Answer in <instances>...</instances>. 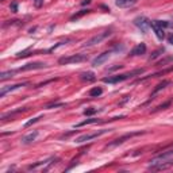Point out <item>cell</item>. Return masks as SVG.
I'll return each instance as SVG.
<instances>
[{
    "label": "cell",
    "instance_id": "1",
    "mask_svg": "<svg viewBox=\"0 0 173 173\" xmlns=\"http://www.w3.org/2000/svg\"><path fill=\"white\" fill-rule=\"evenodd\" d=\"M173 166V149L166 150L164 153L158 154L154 158L150 160L149 169L152 170H165Z\"/></svg>",
    "mask_w": 173,
    "mask_h": 173
},
{
    "label": "cell",
    "instance_id": "2",
    "mask_svg": "<svg viewBox=\"0 0 173 173\" xmlns=\"http://www.w3.org/2000/svg\"><path fill=\"white\" fill-rule=\"evenodd\" d=\"M145 72L143 68L141 69H134L131 72H127V73H123V75H116V76H108V77H104L103 79V83L106 84H116V83H122L127 79H131L134 76H138V75H142Z\"/></svg>",
    "mask_w": 173,
    "mask_h": 173
},
{
    "label": "cell",
    "instance_id": "3",
    "mask_svg": "<svg viewBox=\"0 0 173 173\" xmlns=\"http://www.w3.org/2000/svg\"><path fill=\"white\" fill-rule=\"evenodd\" d=\"M111 34H112L111 30H106V31H103V33H99V34H96V35H93L92 38H89V39L86 41V42L84 43V47H91V46L98 45V43H102L103 41L106 39V38H108Z\"/></svg>",
    "mask_w": 173,
    "mask_h": 173
},
{
    "label": "cell",
    "instance_id": "4",
    "mask_svg": "<svg viewBox=\"0 0 173 173\" xmlns=\"http://www.w3.org/2000/svg\"><path fill=\"white\" fill-rule=\"evenodd\" d=\"M108 131H111V130H99V131H95V133L83 134V135L76 138L75 142L76 143H83V142H86V141H92L95 138H99V137H102V135H104V134H107Z\"/></svg>",
    "mask_w": 173,
    "mask_h": 173
},
{
    "label": "cell",
    "instance_id": "5",
    "mask_svg": "<svg viewBox=\"0 0 173 173\" xmlns=\"http://www.w3.org/2000/svg\"><path fill=\"white\" fill-rule=\"evenodd\" d=\"M57 158L54 157H50L47 158V160H45V161H39V162H35V164H33V165H30L27 168L28 170H47V168L53 164V161H55Z\"/></svg>",
    "mask_w": 173,
    "mask_h": 173
},
{
    "label": "cell",
    "instance_id": "6",
    "mask_svg": "<svg viewBox=\"0 0 173 173\" xmlns=\"http://www.w3.org/2000/svg\"><path fill=\"white\" fill-rule=\"evenodd\" d=\"M86 60V55L84 54H73V55H69V57H62V58L58 60V64L61 65H68V64H76V62H81Z\"/></svg>",
    "mask_w": 173,
    "mask_h": 173
},
{
    "label": "cell",
    "instance_id": "7",
    "mask_svg": "<svg viewBox=\"0 0 173 173\" xmlns=\"http://www.w3.org/2000/svg\"><path fill=\"white\" fill-rule=\"evenodd\" d=\"M133 22H134V24H135V26H137V27L139 28L142 33H143V34L147 33V28L150 27V23H152V22L146 18V16H138V18H135Z\"/></svg>",
    "mask_w": 173,
    "mask_h": 173
},
{
    "label": "cell",
    "instance_id": "8",
    "mask_svg": "<svg viewBox=\"0 0 173 173\" xmlns=\"http://www.w3.org/2000/svg\"><path fill=\"white\" fill-rule=\"evenodd\" d=\"M141 131H137V133H129V134H125L123 137L118 138V139H115V141L110 142L108 145H107V147H114V146H118V145H122L123 142H126L127 139H130V138H133V137H137V135H141Z\"/></svg>",
    "mask_w": 173,
    "mask_h": 173
},
{
    "label": "cell",
    "instance_id": "9",
    "mask_svg": "<svg viewBox=\"0 0 173 173\" xmlns=\"http://www.w3.org/2000/svg\"><path fill=\"white\" fill-rule=\"evenodd\" d=\"M47 65L45 62H30V64H26L24 66L19 68L16 72H27V71H35V69H43L46 68Z\"/></svg>",
    "mask_w": 173,
    "mask_h": 173
},
{
    "label": "cell",
    "instance_id": "10",
    "mask_svg": "<svg viewBox=\"0 0 173 173\" xmlns=\"http://www.w3.org/2000/svg\"><path fill=\"white\" fill-rule=\"evenodd\" d=\"M111 53H112V50H108V51H104V53H102V54H99L96 58L92 60V66H99V65H102V64H104L107 61V60L110 58Z\"/></svg>",
    "mask_w": 173,
    "mask_h": 173
},
{
    "label": "cell",
    "instance_id": "11",
    "mask_svg": "<svg viewBox=\"0 0 173 173\" xmlns=\"http://www.w3.org/2000/svg\"><path fill=\"white\" fill-rule=\"evenodd\" d=\"M27 85V83H19V84H14V85H7V86H1V91H0V98H4L8 92H12L15 89H19L20 86Z\"/></svg>",
    "mask_w": 173,
    "mask_h": 173
},
{
    "label": "cell",
    "instance_id": "12",
    "mask_svg": "<svg viewBox=\"0 0 173 173\" xmlns=\"http://www.w3.org/2000/svg\"><path fill=\"white\" fill-rule=\"evenodd\" d=\"M37 137H38V131H31V133L26 134L24 137H22V139H20V142L23 143V145H28V143H31V142H34L37 139Z\"/></svg>",
    "mask_w": 173,
    "mask_h": 173
},
{
    "label": "cell",
    "instance_id": "13",
    "mask_svg": "<svg viewBox=\"0 0 173 173\" xmlns=\"http://www.w3.org/2000/svg\"><path fill=\"white\" fill-rule=\"evenodd\" d=\"M146 45L145 43H138L137 46L134 47L133 50H131V53H130V55H133V57H135V55H142L146 53Z\"/></svg>",
    "mask_w": 173,
    "mask_h": 173
},
{
    "label": "cell",
    "instance_id": "14",
    "mask_svg": "<svg viewBox=\"0 0 173 173\" xmlns=\"http://www.w3.org/2000/svg\"><path fill=\"white\" fill-rule=\"evenodd\" d=\"M138 0H115V4L116 7L119 8H129V7H133L137 4Z\"/></svg>",
    "mask_w": 173,
    "mask_h": 173
},
{
    "label": "cell",
    "instance_id": "15",
    "mask_svg": "<svg viewBox=\"0 0 173 173\" xmlns=\"http://www.w3.org/2000/svg\"><path fill=\"white\" fill-rule=\"evenodd\" d=\"M150 27H152V28L154 30V33H156V35H157V38H158L160 41H162L164 38H165V33H164V30H162L161 27H158L157 24H154L153 22H152V23H150Z\"/></svg>",
    "mask_w": 173,
    "mask_h": 173
},
{
    "label": "cell",
    "instance_id": "16",
    "mask_svg": "<svg viewBox=\"0 0 173 173\" xmlns=\"http://www.w3.org/2000/svg\"><path fill=\"white\" fill-rule=\"evenodd\" d=\"M80 79L83 81H86V83H91V81H95L96 80V76H95L93 72H84L80 75Z\"/></svg>",
    "mask_w": 173,
    "mask_h": 173
},
{
    "label": "cell",
    "instance_id": "17",
    "mask_svg": "<svg viewBox=\"0 0 173 173\" xmlns=\"http://www.w3.org/2000/svg\"><path fill=\"white\" fill-rule=\"evenodd\" d=\"M169 84H170V81H169V80H164L162 83H160L157 86H156V88H154L153 93H152V96H150V98H153V96H156V95H157L158 92H160V91H161V89H164V88H166V86L169 85Z\"/></svg>",
    "mask_w": 173,
    "mask_h": 173
},
{
    "label": "cell",
    "instance_id": "18",
    "mask_svg": "<svg viewBox=\"0 0 173 173\" xmlns=\"http://www.w3.org/2000/svg\"><path fill=\"white\" fill-rule=\"evenodd\" d=\"M92 123H102V120H99V119H95V118H92V119H85V120H83V122L77 123L75 127H83V126H85V125H92Z\"/></svg>",
    "mask_w": 173,
    "mask_h": 173
},
{
    "label": "cell",
    "instance_id": "19",
    "mask_svg": "<svg viewBox=\"0 0 173 173\" xmlns=\"http://www.w3.org/2000/svg\"><path fill=\"white\" fill-rule=\"evenodd\" d=\"M23 111H26V108H19V110L10 111V112H7V114H3V115H1V120H6L7 118H11V116H14V115H16V114H19V112H23Z\"/></svg>",
    "mask_w": 173,
    "mask_h": 173
},
{
    "label": "cell",
    "instance_id": "20",
    "mask_svg": "<svg viewBox=\"0 0 173 173\" xmlns=\"http://www.w3.org/2000/svg\"><path fill=\"white\" fill-rule=\"evenodd\" d=\"M102 93H103V89L100 88V86H95V88H92V89L89 91L91 98H98V96H100Z\"/></svg>",
    "mask_w": 173,
    "mask_h": 173
},
{
    "label": "cell",
    "instance_id": "21",
    "mask_svg": "<svg viewBox=\"0 0 173 173\" xmlns=\"http://www.w3.org/2000/svg\"><path fill=\"white\" fill-rule=\"evenodd\" d=\"M16 71H7V72H3L1 75H0V80L1 81H4V80H7L10 79V77H12L14 76V73H15Z\"/></svg>",
    "mask_w": 173,
    "mask_h": 173
},
{
    "label": "cell",
    "instance_id": "22",
    "mask_svg": "<svg viewBox=\"0 0 173 173\" xmlns=\"http://www.w3.org/2000/svg\"><path fill=\"white\" fill-rule=\"evenodd\" d=\"M91 10H81L80 12H77V14H75L73 16H71V20H75V19H79V18H81L83 15H85V14H89Z\"/></svg>",
    "mask_w": 173,
    "mask_h": 173
},
{
    "label": "cell",
    "instance_id": "23",
    "mask_svg": "<svg viewBox=\"0 0 173 173\" xmlns=\"http://www.w3.org/2000/svg\"><path fill=\"white\" fill-rule=\"evenodd\" d=\"M153 23L157 24L158 27H161L162 30H164V28H166V27H169V22H166V20H154Z\"/></svg>",
    "mask_w": 173,
    "mask_h": 173
},
{
    "label": "cell",
    "instance_id": "24",
    "mask_svg": "<svg viewBox=\"0 0 173 173\" xmlns=\"http://www.w3.org/2000/svg\"><path fill=\"white\" fill-rule=\"evenodd\" d=\"M164 51H165L164 49H158V50H156V51L153 53V54L150 55V58H149V60H150V61H152V60H156V58L158 57V55H161V53H164Z\"/></svg>",
    "mask_w": 173,
    "mask_h": 173
},
{
    "label": "cell",
    "instance_id": "25",
    "mask_svg": "<svg viewBox=\"0 0 173 173\" xmlns=\"http://www.w3.org/2000/svg\"><path fill=\"white\" fill-rule=\"evenodd\" d=\"M64 106H65V103H49V104L46 106V108H49V110H50V108H55V107H64Z\"/></svg>",
    "mask_w": 173,
    "mask_h": 173
},
{
    "label": "cell",
    "instance_id": "26",
    "mask_svg": "<svg viewBox=\"0 0 173 173\" xmlns=\"http://www.w3.org/2000/svg\"><path fill=\"white\" fill-rule=\"evenodd\" d=\"M170 104H172V100H168L166 103H164V104H161V106H158L157 108H156V111H160V110H165L166 107H169Z\"/></svg>",
    "mask_w": 173,
    "mask_h": 173
},
{
    "label": "cell",
    "instance_id": "27",
    "mask_svg": "<svg viewBox=\"0 0 173 173\" xmlns=\"http://www.w3.org/2000/svg\"><path fill=\"white\" fill-rule=\"evenodd\" d=\"M39 119H42V116H38V118H34V119H31V120H28L26 125H24V127H30L31 125H34V123H37Z\"/></svg>",
    "mask_w": 173,
    "mask_h": 173
},
{
    "label": "cell",
    "instance_id": "28",
    "mask_svg": "<svg viewBox=\"0 0 173 173\" xmlns=\"http://www.w3.org/2000/svg\"><path fill=\"white\" fill-rule=\"evenodd\" d=\"M96 112H98V110H96V108H89V110L84 111V115H85V116H91V115L96 114Z\"/></svg>",
    "mask_w": 173,
    "mask_h": 173
},
{
    "label": "cell",
    "instance_id": "29",
    "mask_svg": "<svg viewBox=\"0 0 173 173\" xmlns=\"http://www.w3.org/2000/svg\"><path fill=\"white\" fill-rule=\"evenodd\" d=\"M123 65H115V66H112V68H110L108 69V72H112V71H116V69H120Z\"/></svg>",
    "mask_w": 173,
    "mask_h": 173
},
{
    "label": "cell",
    "instance_id": "30",
    "mask_svg": "<svg viewBox=\"0 0 173 173\" xmlns=\"http://www.w3.org/2000/svg\"><path fill=\"white\" fill-rule=\"evenodd\" d=\"M16 7H18V6H16V3H12V4H11V10H12V12H16Z\"/></svg>",
    "mask_w": 173,
    "mask_h": 173
},
{
    "label": "cell",
    "instance_id": "31",
    "mask_svg": "<svg viewBox=\"0 0 173 173\" xmlns=\"http://www.w3.org/2000/svg\"><path fill=\"white\" fill-rule=\"evenodd\" d=\"M168 42H169L170 45H173V34H172V35L168 37Z\"/></svg>",
    "mask_w": 173,
    "mask_h": 173
},
{
    "label": "cell",
    "instance_id": "32",
    "mask_svg": "<svg viewBox=\"0 0 173 173\" xmlns=\"http://www.w3.org/2000/svg\"><path fill=\"white\" fill-rule=\"evenodd\" d=\"M91 3V0H84L83 1V4H89Z\"/></svg>",
    "mask_w": 173,
    "mask_h": 173
},
{
    "label": "cell",
    "instance_id": "33",
    "mask_svg": "<svg viewBox=\"0 0 173 173\" xmlns=\"http://www.w3.org/2000/svg\"><path fill=\"white\" fill-rule=\"evenodd\" d=\"M35 1H37V0H35Z\"/></svg>",
    "mask_w": 173,
    "mask_h": 173
}]
</instances>
